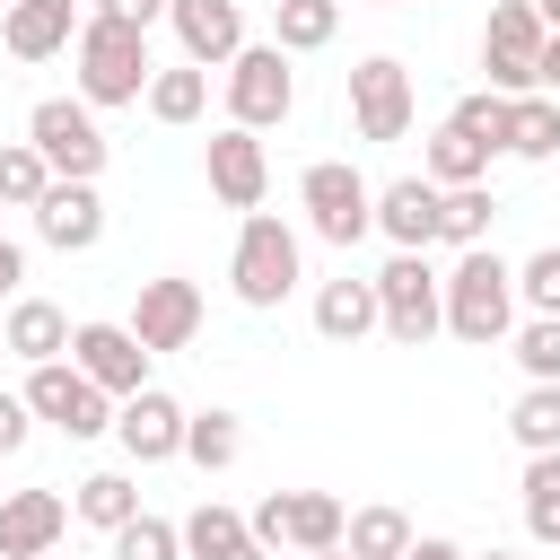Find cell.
Here are the masks:
<instances>
[{
	"label": "cell",
	"mask_w": 560,
	"mask_h": 560,
	"mask_svg": "<svg viewBox=\"0 0 560 560\" xmlns=\"http://www.w3.org/2000/svg\"><path fill=\"white\" fill-rule=\"evenodd\" d=\"M438 298H446V332L472 350L516 332V262H499L490 245H464L455 271H438Z\"/></svg>",
	"instance_id": "6da1fadb"
},
{
	"label": "cell",
	"mask_w": 560,
	"mask_h": 560,
	"mask_svg": "<svg viewBox=\"0 0 560 560\" xmlns=\"http://www.w3.org/2000/svg\"><path fill=\"white\" fill-rule=\"evenodd\" d=\"M70 61H79V96L105 114V105H140L149 96V26H122V18H79L70 35Z\"/></svg>",
	"instance_id": "7a4b0ae2"
},
{
	"label": "cell",
	"mask_w": 560,
	"mask_h": 560,
	"mask_svg": "<svg viewBox=\"0 0 560 560\" xmlns=\"http://www.w3.org/2000/svg\"><path fill=\"white\" fill-rule=\"evenodd\" d=\"M228 280H236L245 306H280V298L306 280V245H298V228L271 219V210H245L236 254H228Z\"/></svg>",
	"instance_id": "3957f363"
},
{
	"label": "cell",
	"mask_w": 560,
	"mask_h": 560,
	"mask_svg": "<svg viewBox=\"0 0 560 560\" xmlns=\"http://www.w3.org/2000/svg\"><path fill=\"white\" fill-rule=\"evenodd\" d=\"M298 210H306V228L324 236V245H359V236H376V184L350 166V158H315L306 175H298Z\"/></svg>",
	"instance_id": "277c9868"
},
{
	"label": "cell",
	"mask_w": 560,
	"mask_h": 560,
	"mask_svg": "<svg viewBox=\"0 0 560 560\" xmlns=\"http://www.w3.org/2000/svg\"><path fill=\"white\" fill-rule=\"evenodd\" d=\"M376 332H394L402 350H429L446 332V298H438V262L429 254H394L376 271Z\"/></svg>",
	"instance_id": "5b68a950"
},
{
	"label": "cell",
	"mask_w": 560,
	"mask_h": 560,
	"mask_svg": "<svg viewBox=\"0 0 560 560\" xmlns=\"http://www.w3.org/2000/svg\"><path fill=\"white\" fill-rule=\"evenodd\" d=\"M26 140H35L44 166L70 175V184H96L105 158H114V140L96 131V105H88V96H44V105L26 114Z\"/></svg>",
	"instance_id": "8992f818"
},
{
	"label": "cell",
	"mask_w": 560,
	"mask_h": 560,
	"mask_svg": "<svg viewBox=\"0 0 560 560\" xmlns=\"http://www.w3.org/2000/svg\"><path fill=\"white\" fill-rule=\"evenodd\" d=\"M26 411L44 420V429H61V438H105L114 429V394L105 385H88L70 359H44V368H26Z\"/></svg>",
	"instance_id": "52a82bcc"
},
{
	"label": "cell",
	"mask_w": 560,
	"mask_h": 560,
	"mask_svg": "<svg viewBox=\"0 0 560 560\" xmlns=\"http://www.w3.org/2000/svg\"><path fill=\"white\" fill-rule=\"evenodd\" d=\"M289 105H298L289 52L280 44H236V61H228V122L271 131V122H289Z\"/></svg>",
	"instance_id": "ba28073f"
},
{
	"label": "cell",
	"mask_w": 560,
	"mask_h": 560,
	"mask_svg": "<svg viewBox=\"0 0 560 560\" xmlns=\"http://www.w3.org/2000/svg\"><path fill=\"white\" fill-rule=\"evenodd\" d=\"M341 525H350V508L332 499V490H271L254 516H245V534L262 542V551H332L341 542Z\"/></svg>",
	"instance_id": "9c48e42d"
},
{
	"label": "cell",
	"mask_w": 560,
	"mask_h": 560,
	"mask_svg": "<svg viewBox=\"0 0 560 560\" xmlns=\"http://www.w3.org/2000/svg\"><path fill=\"white\" fill-rule=\"evenodd\" d=\"M411 114H420L411 70H402L394 52H368V61L350 70V131L385 149V140H402V131H411Z\"/></svg>",
	"instance_id": "30bf717a"
},
{
	"label": "cell",
	"mask_w": 560,
	"mask_h": 560,
	"mask_svg": "<svg viewBox=\"0 0 560 560\" xmlns=\"http://www.w3.org/2000/svg\"><path fill=\"white\" fill-rule=\"evenodd\" d=\"M542 18H534V0H499L490 18H481V70H490V88L499 96H525L534 88V52H542Z\"/></svg>",
	"instance_id": "8fae6325"
},
{
	"label": "cell",
	"mask_w": 560,
	"mask_h": 560,
	"mask_svg": "<svg viewBox=\"0 0 560 560\" xmlns=\"http://www.w3.org/2000/svg\"><path fill=\"white\" fill-rule=\"evenodd\" d=\"M201 175H210V192H219L228 210H262V192H271L262 131H245V122H219V131L201 140Z\"/></svg>",
	"instance_id": "7c38bea8"
},
{
	"label": "cell",
	"mask_w": 560,
	"mask_h": 560,
	"mask_svg": "<svg viewBox=\"0 0 560 560\" xmlns=\"http://www.w3.org/2000/svg\"><path fill=\"white\" fill-rule=\"evenodd\" d=\"M70 368H79L88 385H105L114 402L149 385V350H140V332H131V324H105V315H96V324H70Z\"/></svg>",
	"instance_id": "4fadbf2b"
},
{
	"label": "cell",
	"mask_w": 560,
	"mask_h": 560,
	"mask_svg": "<svg viewBox=\"0 0 560 560\" xmlns=\"http://www.w3.org/2000/svg\"><path fill=\"white\" fill-rule=\"evenodd\" d=\"M131 332H140L149 359H158V350H192V332H201V289L175 280V271L140 280V298H131Z\"/></svg>",
	"instance_id": "5bb4252c"
},
{
	"label": "cell",
	"mask_w": 560,
	"mask_h": 560,
	"mask_svg": "<svg viewBox=\"0 0 560 560\" xmlns=\"http://www.w3.org/2000/svg\"><path fill=\"white\" fill-rule=\"evenodd\" d=\"M114 438H122L131 464H175L184 455V402L166 385H140V394L114 402Z\"/></svg>",
	"instance_id": "9a60e30c"
},
{
	"label": "cell",
	"mask_w": 560,
	"mask_h": 560,
	"mask_svg": "<svg viewBox=\"0 0 560 560\" xmlns=\"http://www.w3.org/2000/svg\"><path fill=\"white\" fill-rule=\"evenodd\" d=\"M70 534V499L61 490H0V560H44Z\"/></svg>",
	"instance_id": "2e32d148"
},
{
	"label": "cell",
	"mask_w": 560,
	"mask_h": 560,
	"mask_svg": "<svg viewBox=\"0 0 560 560\" xmlns=\"http://www.w3.org/2000/svg\"><path fill=\"white\" fill-rule=\"evenodd\" d=\"M166 26L184 44V61H201V70H228L236 44H245V9L236 0H166Z\"/></svg>",
	"instance_id": "e0dca14e"
},
{
	"label": "cell",
	"mask_w": 560,
	"mask_h": 560,
	"mask_svg": "<svg viewBox=\"0 0 560 560\" xmlns=\"http://www.w3.org/2000/svg\"><path fill=\"white\" fill-rule=\"evenodd\" d=\"M376 236H385L394 254H429V245H438V184H429V175L376 184Z\"/></svg>",
	"instance_id": "ac0fdd59"
},
{
	"label": "cell",
	"mask_w": 560,
	"mask_h": 560,
	"mask_svg": "<svg viewBox=\"0 0 560 560\" xmlns=\"http://www.w3.org/2000/svg\"><path fill=\"white\" fill-rule=\"evenodd\" d=\"M35 236H44L52 254H88V245L105 236V201H96V184L52 175V184H44V201H35Z\"/></svg>",
	"instance_id": "d6986e66"
},
{
	"label": "cell",
	"mask_w": 560,
	"mask_h": 560,
	"mask_svg": "<svg viewBox=\"0 0 560 560\" xmlns=\"http://www.w3.org/2000/svg\"><path fill=\"white\" fill-rule=\"evenodd\" d=\"M70 35H79V0H9L0 9V44L18 61H52V52H70Z\"/></svg>",
	"instance_id": "ffe728a7"
},
{
	"label": "cell",
	"mask_w": 560,
	"mask_h": 560,
	"mask_svg": "<svg viewBox=\"0 0 560 560\" xmlns=\"http://www.w3.org/2000/svg\"><path fill=\"white\" fill-rule=\"evenodd\" d=\"M0 350L26 359V368L70 359V315H61L52 298H9V315H0Z\"/></svg>",
	"instance_id": "44dd1931"
},
{
	"label": "cell",
	"mask_w": 560,
	"mask_h": 560,
	"mask_svg": "<svg viewBox=\"0 0 560 560\" xmlns=\"http://www.w3.org/2000/svg\"><path fill=\"white\" fill-rule=\"evenodd\" d=\"M315 332L341 341V350L368 341V332H376V280H324V289H315Z\"/></svg>",
	"instance_id": "7402d4cb"
},
{
	"label": "cell",
	"mask_w": 560,
	"mask_h": 560,
	"mask_svg": "<svg viewBox=\"0 0 560 560\" xmlns=\"http://www.w3.org/2000/svg\"><path fill=\"white\" fill-rule=\"evenodd\" d=\"M508 158H525V166L560 158V96H542V88L508 96Z\"/></svg>",
	"instance_id": "603a6c76"
},
{
	"label": "cell",
	"mask_w": 560,
	"mask_h": 560,
	"mask_svg": "<svg viewBox=\"0 0 560 560\" xmlns=\"http://www.w3.org/2000/svg\"><path fill=\"white\" fill-rule=\"evenodd\" d=\"M166 131H184V122H201L210 114V70L201 61H175V70H149V96H140Z\"/></svg>",
	"instance_id": "cb8c5ba5"
},
{
	"label": "cell",
	"mask_w": 560,
	"mask_h": 560,
	"mask_svg": "<svg viewBox=\"0 0 560 560\" xmlns=\"http://www.w3.org/2000/svg\"><path fill=\"white\" fill-rule=\"evenodd\" d=\"M420 175H429L438 192H455V184H490V149H481L472 131L438 122V131H429V149H420Z\"/></svg>",
	"instance_id": "d4e9b609"
},
{
	"label": "cell",
	"mask_w": 560,
	"mask_h": 560,
	"mask_svg": "<svg viewBox=\"0 0 560 560\" xmlns=\"http://www.w3.org/2000/svg\"><path fill=\"white\" fill-rule=\"evenodd\" d=\"M341 551H350V560H402V551H411V516L385 508V499H376V508H350Z\"/></svg>",
	"instance_id": "484cf974"
},
{
	"label": "cell",
	"mask_w": 560,
	"mask_h": 560,
	"mask_svg": "<svg viewBox=\"0 0 560 560\" xmlns=\"http://www.w3.org/2000/svg\"><path fill=\"white\" fill-rule=\"evenodd\" d=\"M341 35V0H271V44L280 52H324Z\"/></svg>",
	"instance_id": "4316f807"
},
{
	"label": "cell",
	"mask_w": 560,
	"mask_h": 560,
	"mask_svg": "<svg viewBox=\"0 0 560 560\" xmlns=\"http://www.w3.org/2000/svg\"><path fill=\"white\" fill-rule=\"evenodd\" d=\"M490 219H499V201H490V184H455V192H438V245H490Z\"/></svg>",
	"instance_id": "83f0119b"
},
{
	"label": "cell",
	"mask_w": 560,
	"mask_h": 560,
	"mask_svg": "<svg viewBox=\"0 0 560 560\" xmlns=\"http://www.w3.org/2000/svg\"><path fill=\"white\" fill-rule=\"evenodd\" d=\"M70 516H79V525H96V534L131 525V516H140V490H131V472H88V481L70 490Z\"/></svg>",
	"instance_id": "f1b7e54d"
},
{
	"label": "cell",
	"mask_w": 560,
	"mask_h": 560,
	"mask_svg": "<svg viewBox=\"0 0 560 560\" xmlns=\"http://www.w3.org/2000/svg\"><path fill=\"white\" fill-rule=\"evenodd\" d=\"M516 490H525V534L560 551V446L551 455H525V481Z\"/></svg>",
	"instance_id": "f546056e"
},
{
	"label": "cell",
	"mask_w": 560,
	"mask_h": 560,
	"mask_svg": "<svg viewBox=\"0 0 560 560\" xmlns=\"http://www.w3.org/2000/svg\"><path fill=\"white\" fill-rule=\"evenodd\" d=\"M184 455H192L201 472H228V464L245 455V429H236V411H184Z\"/></svg>",
	"instance_id": "4dcf8cb0"
},
{
	"label": "cell",
	"mask_w": 560,
	"mask_h": 560,
	"mask_svg": "<svg viewBox=\"0 0 560 560\" xmlns=\"http://www.w3.org/2000/svg\"><path fill=\"white\" fill-rule=\"evenodd\" d=\"M175 534H184V560H219V551L254 542V534H245V516H236L228 499H201V508H192V516H184Z\"/></svg>",
	"instance_id": "1f68e13d"
},
{
	"label": "cell",
	"mask_w": 560,
	"mask_h": 560,
	"mask_svg": "<svg viewBox=\"0 0 560 560\" xmlns=\"http://www.w3.org/2000/svg\"><path fill=\"white\" fill-rule=\"evenodd\" d=\"M508 438H516L525 455H551V446H560V385H525V394L508 402Z\"/></svg>",
	"instance_id": "d6a6232c"
},
{
	"label": "cell",
	"mask_w": 560,
	"mask_h": 560,
	"mask_svg": "<svg viewBox=\"0 0 560 560\" xmlns=\"http://www.w3.org/2000/svg\"><path fill=\"white\" fill-rule=\"evenodd\" d=\"M44 184H52L44 149H35V140H9V149H0V210H35Z\"/></svg>",
	"instance_id": "836d02e7"
},
{
	"label": "cell",
	"mask_w": 560,
	"mask_h": 560,
	"mask_svg": "<svg viewBox=\"0 0 560 560\" xmlns=\"http://www.w3.org/2000/svg\"><path fill=\"white\" fill-rule=\"evenodd\" d=\"M508 341H516V368H525V385H560V315H525Z\"/></svg>",
	"instance_id": "e575fe53"
},
{
	"label": "cell",
	"mask_w": 560,
	"mask_h": 560,
	"mask_svg": "<svg viewBox=\"0 0 560 560\" xmlns=\"http://www.w3.org/2000/svg\"><path fill=\"white\" fill-rule=\"evenodd\" d=\"M455 131H472L490 158H508V96L499 88H472V96H455V114H446Z\"/></svg>",
	"instance_id": "d590c367"
},
{
	"label": "cell",
	"mask_w": 560,
	"mask_h": 560,
	"mask_svg": "<svg viewBox=\"0 0 560 560\" xmlns=\"http://www.w3.org/2000/svg\"><path fill=\"white\" fill-rule=\"evenodd\" d=\"M114 560H184V534L166 525V516H131V525H114Z\"/></svg>",
	"instance_id": "8d00e7d4"
},
{
	"label": "cell",
	"mask_w": 560,
	"mask_h": 560,
	"mask_svg": "<svg viewBox=\"0 0 560 560\" xmlns=\"http://www.w3.org/2000/svg\"><path fill=\"white\" fill-rule=\"evenodd\" d=\"M516 298H525L534 315H560V245H542V254L516 262Z\"/></svg>",
	"instance_id": "74e56055"
},
{
	"label": "cell",
	"mask_w": 560,
	"mask_h": 560,
	"mask_svg": "<svg viewBox=\"0 0 560 560\" xmlns=\"http://www.w3.org/2000/svg\"><path fill=\"white\" fill-rule=\"evenodd\" d=\"M26 429H35V411H26V394H0V464L26 446Z\"/></svg>",
	"instance_id": "f35d334b"
},
{
	"label": "cell",
	"mask_w": 560,
	"mask_h": 560,
	"mask_svg": "<svg viewBox=\"0 0 560 560\" xmlns=\"http://www.w3.org/2000/svg\"><path fill=\"white\" fill-rule=\"evenodd\" d=\"M96 18H122V26H158L166 0H96Z\"/></svg>",
	"instance_id": "ab89813d"
},
{
	"label": "cell",
	"mask_w": 560,
	"mask_h": 560,
	"mask_svg": "<svg viewBox=\"0 0 560 560\" xmlns=\"http://www.w3.org/2000/svg\"><path fill=\"white\" fill-rule=\"evenodd\" d=\"M534 88H542V96H560V26H551V35H542V52H534Z\"/></svg>",
	"instance_id": "60d3db41"
},
{
	"label": "cell",
	"mask_w": 560,
	"mask_h": 560,
	"mask_svg": "<svg viewBox=\"0 0 560 560\" xmlns=\"http://www.w3.org/2000/svg\"><path fill=\"white\" fill-rule=\"evenodd\" d=\"M18 280H26V245L0 236V298H18Z\"/></svg>",
	"instance_id": "b9f144b4"
},
{
	"label": "cell",
	"mask_w": 560,
	"mask_h": 560,
	"mask_svg": "<svg viewBox=\"0 0 560 560\" xmlns=\"http://www.w3.org/2000/svg\"><path fill=\"white\" fill-rule=\"evenodd\" d=\"M402 560H472V551H464V542H446V534H411V551H402Z\"/></svg>",
	"instance_id": "7bdbcfd3"
},
{
	"label": "cell",
	"mask_w": 560,
	"mask_h": 560,
	"mask_svg": "<svg viewBox=\"0 0 560 560\" xmlns=\"http://www.w3.org/2000/svg\"><path fill=\"white\" fill-rule=\"evenodd\" d=\"M219 560H271V551H262V542H236V551H219Z\"/></svg>",
	"instance_id": "ee69618b"
},
{
	"label": "cell",
	"mask_w": 560,
	"mask_h": 560,
	"mask_svg": "<svg viewBox=\"0 0 560 560\" xmlns=\"http://www.w3.org/2000/svg\"><path fill=\"white\" fill-rule=\"evenodd\" d=\"M534 18H542V26H560V0H534Z\"/></svg>",
	"instance_id": "f6af8a7d"
},
{
	"label": "cell",
	"mask_w": 560,
	"mask_h": 560,
	"mask_svg": "<svg viewBox=\"0 0 560 560\" xmlns=\"http://www.w3.org/2000/svg\"><path fill=\"white\" fill-rule=\"evenodd\" d=\"M306 560H350V551H341V542H332V551H306Z\"/></svg>",
	"instance_id": "bcb514c9"
},
{
	"label": "cell",
	"mask_w": 560,
	"mask_h": 560,
	"mask_svg": "<svg viewBox=\"0 0 560 560\" xmlns=\"http://www.w3.org/2000/svg\"><path fill=\"white\" fill-rule=\"evenodd\" d=\"M481 560H525V551H481Z\"/></svg>",
	"instance_id": "7dc6e473"
},
{
	"label": "cell",
	"mask_w": 560,
	"mask_h": 560,
	"mask_svg": "<svg viewBox=\"0 0 560 560\" xmlns=\"http://www.w3.org/2000/svg\"><path fill=\"white\" fill-rule=\"evenodd\" d=\"M376 9H411V0H376Z\"/></svg>",
	"instance_id": "c3c4849f"
},
{
	"label": "cell",
	"mask_w": 560,
	"mask_h": 560,
	"mask_svg": "<svg viewBox=\"0 0 560 560\" xmlns=\"http://www.w3.org/2000/svg\"><path fill=\"white\" fill-rule=\"evenodd\" d=\"M44 560H61V551H44Z\"/></svg>",
	"instance_id": "681fc988"
}]
</instances>
